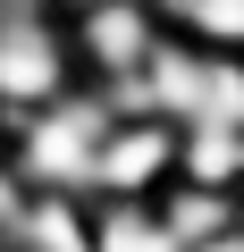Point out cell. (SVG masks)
Instances as JSON below:
<instances>
[{"mask_svg": "<svg viewBox=\"0 0 244 252\" xmlns=\"http://www.w3.org/2000/svg\"><path fill=\"white\" fill-rule=\"evenodd\" d=\"M0 160H9V118H0Z\"/></svg>", "mask_w": 244, "mask_h": 252, "instance_id": "cell-9", "label": "cell"}, {"mask_svg": "<svg viewBox=\"0 0 244 252\" xmlns=\"http://www.w3.org/2000/svg\"><path fill=\"white\" fill-rule=\"evenodd\" d=\"M51 9H59V17H76V9H93V0H51Z\"/></svg>", "mask_w": 244, "mask_h": 252, "instance_id": "cell-8", "label": "cell"}, {"mask_svg": "<svg viewBox=\"0 0 244 252\" xmlns=\"http://www.w3.org/2000/svg\"><path fill=\"white\" fill-rule=\"evenodd\" d=\"M236 252H244V219H236Z\"/></svg>", "mask_w": 244, "mask_h": 252, "instance_id": "cell-10", "label": "cell"}, {"mask_svg": "<svg viewBox=\"0 0 244 252\" xmlns=\"http://www.w3.org/2000/svg\"><path fill=\"white\" fill-rule=\"evenodd\" d=\"M0 252H9V244H0Z\"/></svg>", "mask_w": 244, "mask_h": 252, "instance_id": "cell-11", "label": "cell"}, {"mask_svg": "<svg viewBox=\"0 0 244 252\" xmlns=\"http://www.w3.org/2000/svg\"><path fill=\"white\" fill-rule=\"evenodd\" d=\"M185 185H219L244 193V126H185Z\"/></svg>", "mask_w": 244, "mask_h": 252, "instance_id": "cell-7", "label": "cell"}, {"mask_svg": "<svg viewBox=\"0 0 244 252\" xmlns=\"http://www.w3.org/2000/svg\"><path fill=\"white\" fill-rule=\"evenodd\" d=\"M93 252H185L152 202H93Z\"/></svg>", "mask_w": 244, "mask_h": 252, "instance_id": "cell-6", "label": "cell"}, {"mask_svg": "<svg viewBox=\"0 0 244 252\" xmlns=\"http://www.w3.org/2000/svg\"><path fill=\"white\" fill-rule=\"evenodd\" d=\"M84 76H76V42H68V17L59 9H34V17H0V118L26 126L34 109L68 101Z\"/></svg>", "mask_w": 244, "mask_h": 252, "instance_id": "cell-2", "label": "cell"}, {"mask_svg": "<svg viewBox=\"0 0 244 252\" xmlns=\"http://www.w3.org/2000/svg\"><path fill=\"white\" fill-rule=\"evenodd\" d=\"M160 219H169V235L185 244V252H202V244H227L236 235V219H244V193H219V185H169L160 202H152Z\"/></svg>", "mask_w": 244, "mask_h": 252, "instance_id": "cell-5", "label": "cell"}, {"mask_svg": "<svg viewBox=\"0 0 244 252\" xmlns=\"http://www.w3.org/2000/svg\"><path fill=\"white\" fill-rule=\"evenodd\" d=\"M109 126H118V109L93 84H76L68 101H51L26 126H9V168L26 177V193H76V202H93V160L109 143Z\"/></svg>", "mask_w": 244, "mask_h": 252, "instance_id": "cell-1", "label": "cell"}, {"mask_svg": "<svg viewBox=\"0 0 244 252\" xmlns=\"http://www.w3.org/2000/svg\"><path fill=\"white\" fill-rule=\"evenodd\" d=\"M160 34H169V26H160L152 0H93V9H76V17H68L76 76H84L93 93H127V84L152 67Z\"/></svg>", "mask_w": 244, "mask_h": 252, "instance_id": "cell-3", "label": "cell"}, {"mask_svg": "<svg viewBox=\"0 0 244 252\" xmlns=\"http://www.w3.org/2000/svg\"><path fill=\"white\" fill-rule=\"evenodd\" d=\"M185 168V126L169 118H118L93 160V202H160Z\"/></svg>", "mask_w": 244, "mask_h": 252, "instance_id": "cell-4", "label": "cell"}]
</instances>
